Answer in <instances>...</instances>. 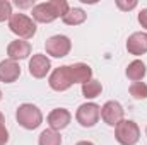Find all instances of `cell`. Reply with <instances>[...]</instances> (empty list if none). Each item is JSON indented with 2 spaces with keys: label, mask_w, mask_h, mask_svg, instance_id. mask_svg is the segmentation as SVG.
I'll list each match as a JSON object with an SVG mask.
<instances>
[{
  "label": "cell",
  "mask_w": 147,
  "mask_h": 145,
  "mask_svg": "<svg viewBox=\"0 0 147 145\" xmlns=\"http://www.w3.org/2000/svg\"><path fill=\"white\" fill-rule=\"evenodd\" d=\"M70 5L67 0H50V2H43L36 3L31 10L33 14V21L41 22V24H50L58 17H63L69 12Z\"/></svg>",
  "instance_id": "cell-1"
},
{
  "label": "cell",
  "mask_w": 147,
  "mask_h": 145,
  "mask_svg": "<svg viewBox=\"0 0 147 145\" xmlns=\"http://www.w3.org/2000/svg\"><path fill=\"white\" fill-rule=\"evenodd\" d=\"M16 119L24 130H36L38 126L43 123V113L34 104L24 103L16 111Z\"/></svg>",
  "instance_id": "cell-2"
},
{
  "label": "cell",
  "mask_w": 147,
  "mask_h": 145,
  "mask_svg": "<svg viewBox=\"0 0 147 145\" xmlns=\"http://www.w3.org/2000/svg\"><path fill=\"white\" fill-rule=\"evenodd\" d=\"M9 29L19 36V39H31L36 34V22L33 21V17L26 15V14H12V17L9 19Z\"/></svg>",
  "instance_id": "cell-3"
},
{
  "label": "cell",
  "mask_w": 147,
  "mask_h": 145,
  "mask_svg": "<svg viewBox=\"0 0 147 145\" xmlns=\"http://www.w3.org/2000/svg\"><path fill=\"white\" fill-rule=\"evenodd\" d=\"M115 138L120 145H135L140 140V128L132 119H121L115 126Z\"/></svg>",
  "instance_id": "cell-4"
},
{
  "label": "cell",
  "mask_w": 147,
  "mask_h": 145,
  "mask_svg": "<svg viewBox=\"0 0 147 145\" xmlns=\"http://www.w3.org/2000/svg\"><path fill=\"white\" fill-rule=\"evenodd\" d=\"M48 84H50V87H51L53 91H57V92L69 91L74 85V77H72L70 65H62V67L55 68L53 72L50 73Z\"/></svg>",
  "instance_id": "cell-5"
},
{
  "label": "cell",
  "mask_w": 147,
  "mask_h": 145,
  "mask_svg": "<svg viewBox=\"0 0 147 145\" xmlns=\"http://www.w3.org/2000/svg\"><path fill=\"white\" fill-rule=\"evenodd\" d=\"M101 118V108L96 103H84L77 108L75 119L84 128H92Z\"/></svg>",
  "instance_id": "cell-6"
},
{
  "label": "cell",
  "mask_w": 147,
  "mask_h": 145,
  "mask_svg": "<svg viewBox=\"0 0 147 145\" xmlns=\"http://www.w3.org/2000/svg\"><path fill=\"white\" fill-rule=\"evenodd\" d=\"M45 50L50 56L53 58H63L70 53L72 50V41L70 38L63 36V34H55V36L48 38L45 43Z\"/></svg>",
  "instance_id": "cell-7"
},
{
  "label": "cell",
  "mask_w": 147,
  "mask_h": 145,
  "mask_svg": "<svg viewBox=\"0 0 147 145\" xmlns=\"http://www.w3.org/2000/svg\"><path fill=\"white\" fill-rule=\"evenodd\" d=\"M123 116H125V109L118 101H108L101 108V118L110 126H116L121 119H125Z\"/></svg>",
  "instance_id": "cell-8"
},
{
  "label": "cell",
  "mask_w": 147,
  "mask_h": 145,
  "mask_svg": "<svg viewBox=\"0 0 147 145\" xmlns=\"http://www.w3.org/2000/svg\"><path fill=\"white\" fill-rule=\"evenodd\" d=\"M70 119H72V114H70L69 109H65V108L53 109V111L48 114V118H46L48 126H50L51 130H55V132H60V130L67 128V126L70 125Z\"/></svg>",
  "instance_id": "cell-9"
},
{
  "label": "cell",
  "mask_w": 147,
  "mask_h": 145,
  "mask_svg": "<svg viewBox=\"0 0 147 145\" xmlns=\"http://www.w3.org/2000/svg\"><path fill=\"white\" fill-rule=\"evenodd\" d=\"M50 68H51V62H50V58L46 55L36 53L29 60V73L34 79H45L50 72Z\"/></svg>",
  "instance_id": "cell-10"
},
{
  "label": "cell",
  "mask_w": 147,
  "mask_h": 145,
  "mask_svg": "<svg viewBox=\"0 0 147 145\" xmlns=\"http://www.w3.org/2000/svg\"><path fill=\"white\" fill-rule=\"evenodd\" d=\"M21 77V67L17 62L7 58L0 62V82L3 84H12Z\"/></svg>",
  "instance_id": "cell-11"
},
{
  "label": "cell",
  "mask_w": 147,
  "mask_h": 145,
  "mask_svg": "<svg viewBox=\"0 0 147 145\" xmlns=\"http://www.w3.org/2000/svg\"><path fill=\"white\" fill-rule=\"evenodd\" d=\"M31 55V44L24 39H16V41H10L9 46H7V56L14 62H19V60H24Z\"/></svg>",
  "instance_id": "cell-12"
},
{
  "label": "cell",
  "mask_w": 147,
  "mask_h": 145,
  "mask_svg": "<svg viewBox=\"0 0 147 145\" xmlns=\"http://www.w3.org/2000/svg\"><path fill=\"white\" fill-rule=\"evenodd\" d=\"M127 50L130 55L140 56L147 53V33H134L127 39Z\"/></svg>",
  "instance_id": "cell-13"
},
{
  "label": "cell",
  "mask_w": 147,
  "mask_h": 145,
  "mask_svg": "<svg viewBox=\"0 0 147 145\" xmlns=\"http://www.w3.org/2000/svg\"><path fill=\"white\" fill-rule=\"evenodd\" d=\"M72 70V77H74V84H86L92 79V68L87 63H74L70 65Z\"/></svg>",
  "instance_id": "cell-14"
},
{
  "label": "cell",
  "mask_w": 147,
  "mask_h": 145,
  "mask_svg": "<svg viewBox=\"0 0 147 145\" xmlns=\"http://www.w3.org/2000/svg\"><path fill=\"white\" fill-rule=\"evenodd\" d=\"M125 73H127V77H128L132 82H140V80L146 77L147 67H146V63H144L142 60H134V62L128 63Z\"/></svg>",
  "instance_id": "cell-15"
},
{
  "label": "cell",
  "mask_w": 147,
  "mask_h": 145,
  "mask_svg": "<svg viewBox=\"0 0 147 145\" xmlns=\"http://www.w3.org/2000/svg\"><path fill=\"white\" fill-rule=\"evenodd\" d=\"M87 19V14L80 9V7H70L69 12L62 17V21L67 24V26H79L82 22H86Z\"/></svg>",
  "instance_id": "cell-16"
},
{
  "label": "cell",
  "mask_w": 147,
  "mask_h": 145,
  "mask_svg": "<svg viewBox=\"0 0 147 145\" xmlns=\"http://www.w3.org/2000/svg\"><path fill=\"white\" fill-rule=\"evenodd\" d=\"M101 92H103V85H101V82H98L94 79L82 84V96L86 99H96L98 96H101Z\"/></svg>",
  "instance_id": "cell-17"
},
{
  "label": "cell",
  "mask_w": 147,
  "mask_h": 145,
  "mask_svg": "<svg viewBox=\"0 0 147 145\" xmlns=\"http://www.w3.org/2000/svg\"><path fill=\"white\" fill-rule=\"evenodd\" d=\"M38 145H62L60 132H55V130H51V128L43 130V132L39 133Z\"/></svg>",
  "instance_id": "cell-18"
},
{
  "label": "cell",
  "mask_w": 147,
  "mask_h": 145,
  "mask_svg": "<svg viewBox=\"0 0 147 145\" xmlns=\"http://www.w3.org/2000/svg\"><path fill=\"white\" fill-rule=\"evenodd\" d=\"M130 96L137 101L147 99V84L146 82H134L130 85Z\"/></svg>",
  "instance_id": "cell-19"
},
{
  "label": "cell",
  "mask_w": 147,
  "mask_h": 145,
  "mask_svg": "<svg viewBox=\"0 0 147 145\" xmlns=\"http://www.w3.org/2000/svg\"><path fill=\"white\" fill-rule=\"evenodd\" d=\"M12 17V3L9 0H0V22H5Z\"/></svg>",
  "instance_id": "cell-20"
},
{
  "label": "cell",
  "mask_w": 147,
  "mask_h": 145,
  "mask_svg": "<svg viewBox=\"0 0 147 145\" xmlns=\"http://www.w3.org/2000/svg\"><path fill=\"white\" fill-rule=\"evenodd\" d=\"M116 7H118L120 10L128 12V10H134V9L137 7V0H128V2H125V0H116Z\"/></svg>",
  "instance_id": "cell-21"
},
{
  "label": "cell",
  "mask_w": 147,
  "mask_h": 145,
  "mask_svg": "<svg viewBox=\"0 0 147 145\" xmlns=\"http://www.w3.org/2000/svg\"><path fill=\"white\" fill-rule=\"evenodd\" d=\"M139 24L147 31V9H142V10L139 12Z\"/></svg>",
  "instance_id": "cell-22"
},
{
  "label": "cell",
  "mask_w": 147,
  "mask_h": 145,
  "mask_svg": "<svg viewBox=\"0 0 147 145\" xmlns=\"http://www.w3.org/2000/svg\"><path fill=\"white\" fill-rule=\"evenodd\" d=\"M9 142V130L7 126H2L0 128V145H5Z\"/></svg>",
  "instance_id": "cell-23"
},
{
  "label": "cell",
  "mask_w": 147,
  "mask_h": 145,
  "mask_svg": "<svg viewBox=\"0 0 147 145\" xmlns=\"http://www.w3.org/2000/svg\"><path fill=\"white\" fill-rule=\"evenodd\" d=\"M16 3H17V7H34L31 2H19V0H17Z\"/></svg>",
  "instance_id": "cell-24"
},
{
  "label": "cell",
  "mask_w": 147,
  "mask_h": 145,
  "mask_svg": "<svg viewBox=\"0 0 147 145\" xmlns=\"http://www.w3.org/2000/svg\"><path fill=\"white\" fill-rule=\"evenodd\" d=\"M2 126H5V118H3V114H2V111H0V128Z\"/></svg>",
  "instance_id": "cell-25"
},
{
  "label": "cell",
  "mask_w": 147,
  "mask_h": 145,
  "mask_svg": "<svg viewBox=\"0 0 147 145\" xmlns=\"http://www.w3.org/2000/svg\"><path fill=\"white\" fill-rule=\"evenodd\" d=\"M75 145H94L92 142H87V140H82V142H77Z\"/></svg>",
  "instance_id": "cell-26"
},
{
  "label": "cell",
  "mask_w": 147,
  "mask_h": 145,
  "mask_svg": "<svg viewBox=\"0 0 147 145\" xmlns=\"http://www.w3.org/2000/svg\"><path fill=\"white\" fill-rule=\"evenodd\" d=\"M0 101H2V91H0Z\"/></svg>",
  "instance_id": "cell-27"
},
{
  "label": "cell",
  "mask_w": 147,
  "mask_h": 145,
  "mask_svg": "<svg viewBox=\"0 0 147 145\" xmlns=\"http://www.w3.org/2000/svg\"><path fill=\"white\" fill-rule=\"evenodd\" d=\"M146 135H147V128H146Z\"/></svg>",
  "instance_id": "cell-28"
}]
</instances>
